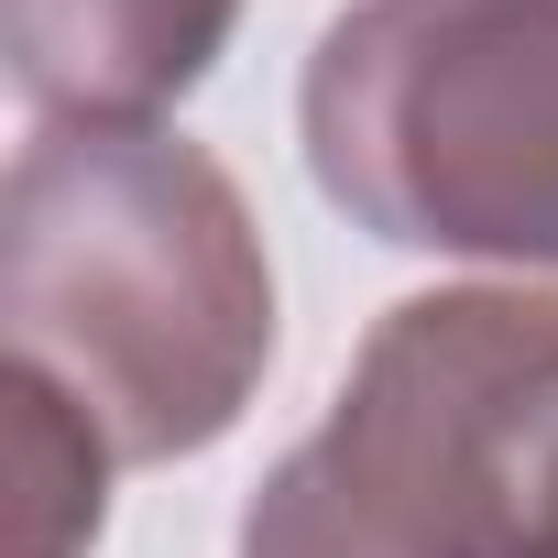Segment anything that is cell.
<instances>
[{
    "instance_id": "obj_1",
    "label": "cell",
    "mask_w": 558,
    "mask_h": 558,
    "mask_svg": "<svg viewBox=\"0 0 558 558\" xmlns=\"http://www.w3.org/2000/svg\"><path fill=\"white\" fill-rule=\"evenodd\" d=\"M0 318L121 460H197L263 395L274 263L208 143L34 132L0 186Z\"/></svg>"
},
{
    "instance_id": "obj_2",
    "label": "cell",
    "mask_w": 558,
    "mask_h": 558,
    "mask_svg": "<svg viewBox=\"0 0 558 558\" xmlns=\"http://www.w3.org/2000/svg\"><path fill=\"white\" fill-rule=\"evenodd\" d=\"M558 296L438 286L384 307L318 438L241 504L230 558H547Z\"/></svg>"
},
{
    "instance_id": "obj_3",
    "label": "cell",
    "mask_w": 558,
    "mask_h": 558,
    "mask_svg": "<svg viewBox=\"0 0 558 558\" xmlns=\"http://www.w3.org/2000/svg\"><path fill=\"white\" fill-rule=\"evenodd\" d=\"M296 132L351 230L558 274V0H351L307 56Z\"/></svg>"
},
{
    "instance_id": "obj_4",
    "label": "cell",
    "mask_w": 558,
    "mask_h": 558,
    "mask_svg": "<svg viewBox=\"0 0 558 558\" xmlns=\"http://www.w3.org/2000/svg\"><path fill=\"white\" fill-rule=\"evenodd\" d=\"M241 0H0L12 88L45 132H143L230 45Z\"/></svg>"
},
{
    "instance_id": "obj_5",
    "label": "cell",
    "mask_w": 558,
    "mask_h": 558,
    "mask_svg": "<svg viewBox=\"0 0 558 558\" xmlns=\"http://www.w3.org/2000/svg\"><path fill=\"white\" fill-rule=\"evenodd\" d=\"M0 427H12V558H88L110 525V460H121L99 416L34 362H12L0 373Z\"/></svg>"
},
{
    "instance_id": "obj_6",
    "label": "cell",
    "mask_w": 558,
    "mask_h": 558,
    "mask_svg": "<svg viewBox=\"0 0 558 558\" xmlns=\"http://www.w3.org/2000/svg\"><path fill=\"white\" fill-rule=\"evenodd\" d=\"M547 558H558V493H547Z\"/></svg>"
}]
</instances>
